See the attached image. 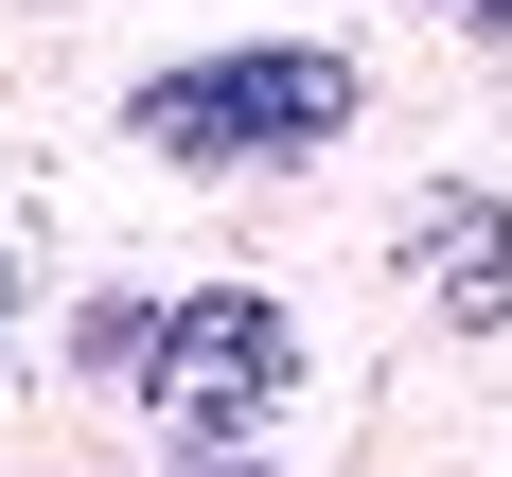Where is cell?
Here are the masks:
<instances>
[{
  "mask_svg": "<svg viewBox=\"0 0 512 477\" xmlns=\"http://www.w3.org/2000/svg\"><path fill=\"white\" fill-rule=\"evenodd\" d=\"M424 301L460 318V336L512 318V212H495V195H442V212H424Z\"/></svg>",
  "mask_w": 512,
  "mask_h": 477,
  "instance_id": "obj_3",
  "label": "cell"
},
{
  "mask_svg": "<svg viewBox=\"0 0 512 477\" xmlns=\"http://www.w3.org/2000/svg\"><path fill=\"white\" fill-rule=\"evenodd\" d=\"M424 18H477V36H512V0H424Z\"/></svg>",
  "mask_w": 512,
  "mask_h": 477,
  "instance_id": "obj_4",
  "label": "cell"
},
{
  "mask_svg": "<svg viewBox=\"0 0 512 477\" xmlns=\"http://www.w3.org/2000/svg\"><path fill=\"white\" fill-rule=\"evenodd\" d=\"M0 318H18V248H0Z\"/></svg>",
  "mask_w": 512,
  "mask_h": 477,
  "instance_id": "obj_5",
  "label": "cell"
},
{
  "mask_svg": "<svg viewBox=\"0 0 512 477\" xmlns=\"http://www.w3.org/2000/svg\"><path fill=\"white\" fill-rule=\"evenodd\" d=\"M301 389V318L248 301V283H212V301H159V354H142V407L177 424V442H230V424H265Z\"/></svg>",
  "mask_w": 512,
  "mask_h": 477,
  "instance_id": "obj_2",
  "label": "cell"
},
{
  "mask_svg": "<svg viewBox=\"0 0 512 477\" xmlns=\"http://www.w3.org/2000/svg\"><path fill=\"white\" fill-rule=\"evenodd\" d=\"M159 159H301L354 124V53L318 36H248V53H195V71H159L142 106H124Z\"/></svg>",
  "mask_w": 512,
  "mask_h": 477,
  "instance_id": "obj_1",
  "label": "cell"
}]
</instances>
